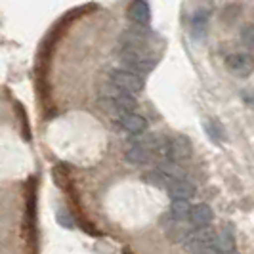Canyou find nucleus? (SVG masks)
Wrapping results in <instances>:
<instances>
[{"mask_svg": "<svg viewBox=\"0 0 254 254\" xmlns=\"http://www.w3.org/2000/svg\"><path fill=\"white\" fill-rule=\"evenodd\" d=\"M128 17L138 25H147L151 21V6H149V2H145V0L132 2L130 8H128Z\"/></svg>", "mask_w": 254, "mask_h": 254, "instance_id": "9", "label": "nucleus"}, {"mask_svg": "<svg viewBox=\"0 0 254 254\" xmlns=\"http://www.w3.org/2000/svg\"><path fill=\"white\" fill-rule=\"evenodd\" d=\"M170 212H172V216L176 218V220H186V218H190L191 204L188 201H172Z\"/></svg>", "mask_w": 254, "mask_h": 254, "instance_id": "16", "label": "nucleus"}, {"mask_svg": "<svg viewBox=\"0 0 254 254\" xmlns=\"http://www.w3.org/2000/svg\"><path fill=\"white\" fill-rule=\"evenodd\" d=\"M119 125L128 134H141L147 128V121L138 113H123L119 115Z\"/></svg>", "mask_w": 254, "mask_h": 254, "instance_id": "8", "label": "nucleus"}, {"mask_svg": "<svg viewBox=\"0 0 254 254\" xmlns=\"http://www.w3.org/2000/svg\"><path fill=\"white\" fill-rule=\"evenodd\" d=\"M203 128L206 130V134L210 136V140L214 141V143L226 141V128L222 127L216 119H204Z\"/></svg>", "mask_w": 254, "mask_h": 254, "instance_id": "13", "label": "nucleus"}, {"mask_svg": "<svg viewBox=\"0 0 254 254\" xmlns=\"http://www.w3.org/2000/svg\"><path fill=\"white\" fill-rule=\"evenodd\" d=\"M127 161H130L132 165H149L155 161V155L147 147H143L140 143H134L127 151Z\"/></svg>", "mask_w": 254, "mask_h": 254, "instance_id": "11", "label": "nucleus"}, {"mask_svg": "<svg viewBox=\"0 0 254 254\" xmlns=\"http://www.w3.org/2000/svg\"><path fill=\"white\" fill-rule=\"evenodd\" d=\"M121 64L134 75H145L157 67V56L149 48H132L123 46L121 50Z\"/></svg>", "mask_w": 254, "mask_h": 254, "instance_id": "1", "label": "nucleus"}, {"mask_svg": "<svg viewBox=\"0 0 254 254\" xmlns=\"http://www.w3.org/2000/svg\"><path fill=\"white\" fill-rule=\"evenodd\" d=\"M191 151H193V145L188 136H174L166 141L165 157L168 159V163H176V161L190 159Z\"/></svg>", "mask_w": 254, "mask_h": 254, "instance_id": "5", "label": "nucleus"}, {"mask_svg": "<svg viewBox=\"0 0 254 254\" xmlns=\"http://www.w3.org/2000/svg\"><path fill=\"white\" fill-rule=\"evenodd\" d=\"M58 222L69 229L75 226V224H73V218L69 216V212H65V210H60V212H58Z\"/></svg>", "mask_w": 254, "mask_h": 254, "instance_id": "19", "label": "nucleus"}, {"mask_svg": "<svg viewBox=\"0 0 254 254\" xmlns=\"http://www.w3.org/2000/svg\"><path fill=\"white\" fill-rule=\"evenodd\" d=\"M208 10H197L191 17V33L193 37H203L204 31H206V25H208Z\"/></svg>", "mask_w": 254, "mask_h": 254, "instance_id": "14", "label": "nucleus"}, {"mask_svg": "<svg viewBox=\"0 0 254 254\" xmlns=\"http://www.w3.org/2000/svg\"><path fill=\"white\" fill-rule=\"evenodd\" d=\"M111 84L115 88H119L121 92H125L128 96H138L141 90H143V78L140 75H134L127 69H115L111 71Z\"/></svg>", "mask_w": 254, "mask_h": 254, "instance_id": "3", "label": "nucleus"}, {"mask_svg": "<svg viewBox=\"0 0 254 254\" xmlns=\"http://www.w3.org/2000/svg\"><path fill=\"white\" fill-rule=\"evenodd\" d=\"M188 220H190L197 229L206 228V226H210V222L214 220V212H212V208L206 203H199V204H195V206H191V212Z\"/></svg>", "mask_w": 254, "mask_h": 254, "instance_id": "7", "label": "nucleus"}, {"mask_svg": "<svg viewBox=\"0 0 254 254\" xmlns=\"http://www.w3.org/2000/svg\"><path fill=\"white\" fill-rule=\"evenodd\" d=\"M241 42L245 44V46H247V48L254 50V25L243 27V31H241Z\"/></svg>", "mask_w": 254, "mask_h": 254, "instance_id": "17", "label": "nucleus"}, {"mask_svg": "<svg viewBox=\"0 0 254 254\" xmlns=\"http://www.w3.org/2000/svg\"><path fill=\"white\" fill-rule=\"evenodd\" d=\"M216 233L210 228H201L197 229L195 233H191L190 237L186 239V249L193 254H203L208 249H212V241H214Z\"/></svg>", "mask_w": 254, "mask_h": 254, "instance_id": "6", "label": "nucleus"}, {"mask_svg": "<svg viewBox=\"0 0 254 254\" xmlns=\"http://www.w3.org/2000/svg\"><path fill=\"white\" fill-rule=\"evenodd\" d=\"M226 69L233 76L247 78L254 71V56L249 52H233L226 58Z\"/></svg>", "mask_w": 254, "mask_h": 254, "instance_id": "4", "label": "nucleus"}, {"mask_svg": "<svg viewBox=\"0 0 254 254\" xmlns=\"http://www.w3.org/2000/svg\"><path fill=\"white\" fill-rule=\"evenodd\" d=\"M100 107L109 111V113H134V109L138 107V102L136 98L128 96L125 92H121L119 88H115L113 84L111 86H105L100 94Z\"/></svg>", "mask_w": 254, "mask_h": 254, "instance_id": "2", "label": "nucleus"}, {"mask_svg": "<svg viewBox=\"0 0 254 254\" xmlns=\"http://www.w3.org/2000/svg\"><path fill=\"white\" fill-rule=\"evenodd\" d=\"M195 186L188 182V180H178V182H172L170 188H168V195L172 197V201H188L190 197L195 195Z\"/></svg>", "mask_w": 254, "mask_h": 254, "instance_id": "10", "label": "nucleus"}, {"mask_svg": "<svg viewBox=\"0 0 254 254\" xmlns=\"http://www.w3.org/2000/svg\"><path fill=\"white\" fill-rule=\"evenodd\" d=\"M212 249L218 254H228L235 251V237H233L231 229H222V233H218L212 241Z\"/></svg>", "mask_w": 254, "mask_h": 254, "instance_id": "12", "label": "nucleus"}, {"mask_svg": "<svg viewBox=\"0 0 254 254\" xmlns=\"http://www.w3.org/2000/svg\"><path fill=\"white\" fill-rule=\"evenodd\" d=\"M143 180L147 182V184H151L155 188H161V190H168L170 188V184H172V180L166 178L163 172H159V170H155V172H147Z\"/></svg>", "mask_w": 254, "mask_h": 254, "instance_id": "15", "label": "nucleus"}, {"mask_svg": "<svg viewBox=\"0 0 254 254\" xmlns=\"http://www.w3.org/2000/svg\"><path fill=\"white\" fill-rule=\"evenodd\" d=\"M241 102L245 103L249 109H254V88L241 90Z\"/></svg>", "mask_w": 254, "mask_h": 254, "instance_id": "18", "label": "nucleus"}]
</instances>
